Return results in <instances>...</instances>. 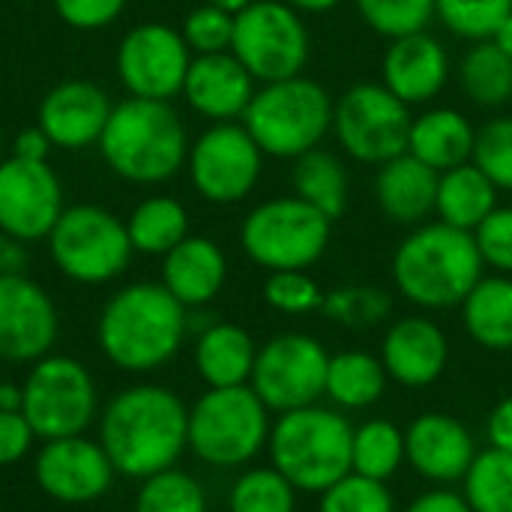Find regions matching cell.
Listing matches in <instances>:
<instances>
[{"instance_id":"6da1fadb","label":"cell","mask_w":512,"mask_h":512,"mask_svg":"<svg viewBox=\"0 0 512 512\" xmlns=\"http://www.w3.org/2000/svg\"><path fill=\"white\" fill-rule=\"evenodd\" d=\"M99 444L117 474L147 480L177 468L189 450V408L162 384L126 387L108 402L99 420Z\"/></svg>"},{"instance_id":"7a4b0ae2","label":"cell","mask_w":512,"mask_h":512,"mask_svg":"<svg viewBox=\"0 0 512 512\" xmlns=\"http://www.w3.org/2000/svg\"><path fill=\"white\" fill-rule=\"evenodd\" d=\"M189 333V309L162 282L120 288L102 309L96 339L102 354L123 372L141 375L177 357Z\"/></svg>"},{"instance_id":"3957f363","label":"cell","mask_w":512,"mask_h":512,"mask_svg":"<svg viewBox=\"0 0 512 512\" xmlns=\"http://www.w3.org/2000/svg\"><path fill=\"white\" fill-rule=\"evenodd\" d=\"M396 291L423 312L462 306L471 288L486 276L474 231L453 228L441 219L417 225L390 261Z\"/></svg>"},{"instance_id":"277c9868","label":"cell","mask_w":512,"mask_h":512,"mask_svg":"<svg viewBox=\"0 0 512 512\" xmlns=\"http://www.w3.org/2000/svg\"><path fill=\"white\" fill-rule=\"evenodd\" d=\"M96 147L117 177L156 186L186 165L189 135L171 102L129 96L111 108Z\"/></svg>"},{"instance_id":"5b68a950","label":"cell","mask_w":512,"mask_h":512,"mask_svg":"<svg viewBox=\"0 0 512 512\" xmlns=\"http://www.w3.org/2000/svg\"><path fill=\"white\" fill-rule=\"evenodd\" d=\"M351 438V420L315 402L273 417L267 456L300 495H321L351 474Z\"/></svg>"},{"instance_id":"8992f818","label":"cell","mask_w":512,"mask_h":512,"mask_svg":"<svg viewBox=\"0 0 512 512\" xmlns=\"http://www.w3.org/2000/svg\"><path fill=\"white\" fill-rule=\"evenodd\" d=\"M333 96L315 78L294 75L261 84L243 114V126L273 159H297L333 132Z\"/></svg>"},{"instance_id":"52a82bcc","label":"cell","mask_w":512,"mask_h":512,"mask_svg":"<svg viewBox=\"0 0 512 512\" xmlns=\"http://www.w3.org/2000/svg\"><path fill=\"white\" fill-rule=\"evenodd\" d=\"M273 411L243 387L207 390L189 408V453L219 471L252 465L270 441Z\"/></svg>"},{"instance_id":"ba28073f","label":"cell","mask_w":512,"mask_h":512,"mask_svg":"<svg viewBox=\"0 0 512 512\" xmlns=\"http://www.w3.org/2000/svg\"><path fill=\"white\" fill-rule=\"evenodd\" d=\"M333 240V219L297 195L270 198L249 210L240 225V246L267 273L315 267Z\"/></svg>"},{"instance_id":"9c48e42d","label":"cell","mask_w":512,"mask_h":512,"mask_svg":"<svg viewBox=\"0 0 512 512\" xmlns=\"http://www.w3.org/2000/svg\"><path fill=\"white\" fill-rule=\"evenodd\" d=\"M48 252L57 270L78 285H105L117 279L132 258L126 222L99 204H72L48 234Z\"/></svg>"},{"instance_id":"30bf717a","label":"cell","mask_w":512,"mask_h":512,"mask_svg":"<svg viewBox=\"0 0 512 512\" xmlns=\"http://www.w3.org/2000/svg\"><path fill=\"white\" fill-rule=\"evenodd\" d=\"M99 411L96 381L87 366L66 354L33 363L21 387V414L42 441L75 438L90 429Z\"/></svg>"},{"instance_id":"8fae6325","label":"cell","mask_w":512,"mask_h":512,"mask_svg":"<svg viewBox=\"0 0 512 512\" xmlns=\"http://www.w3.org/2000/svg\"><path fill=\"white\" fill-rule=\"evenodd\" d=\"M411 105L381 81H360L333 102V135L339 147L363 165H384L408 153Z\"/></svg>"},{"instance_id":"7c38bea8","label":"cell","mask_w":512,"mask_h":512,"mask_svg":"<svg viewBox=\"0 0 512 512\" xmlns=\"http://www.w3.org/2000/svg\"><path fill=\"white\" fill-rule=\"evenodd\" d=\"M312 39L303 15L285 0H255L234 15L231 54L258 84L303 75Z\"/></svg>"},{"instance_id":"4fadbf2b","label":"cell","mask_w":512,"mask_h":512,"mask_svg":"<svg viewBox=\"0 0 512 512\" xmlns=\"http://www.w3.org/2000/svg\"><path fill=\"white\" fill-rule=\"evenodd\" d=\"M330 354L309 333H279L258 345L249 387L273 411H297L324 399Z\"/></svg>"},{"instance_id":"5bb4252c","label":"cell","mask_w":512,"mask_h":512,"mask_svg":"<svg viewBox=\"0 0 512 512\" xmlns=\"http://www.w3.org/2000/svg\"><path fill=\"white\" fill-rule=\"evenodd\" d=\"M186 168L195 192L204 201L237 204L258 186L264 150L243 123H213L189 144Z\"/></svg>"},{"instance_id":"9a60e30c","label":"cell","mask_w":512,"mask_h":512,"mask_svg":"<svg viewBox=\"0 0 512 512\" xmlns=\"http://www.w3.org/2000/svg\"><path fill=\"white\" fill-rule=\"evenodd\" d=\"M192 51L180 30L147 21L132 27L117 48V75L129 96L171 102L183 93Z\"/></svg>"},{"instance_id":"2e32d148","label":"cell","mask_w":512,"mask_h":512,"mask_svg":"<svg viewBox=\"0 0 512 512\" xmlns=\"http://www.w3.org/2000/svg\"><path fill=\"white\" fill-rule=\"evenodd\" d=\"M63 204L60 177L48 162L3 159L0 162V231L18 243L48 240Z\"/></svg>"},{"instance_id":"e0dca14e","label":"cell","mask_w":512,"mask_h":512,"mask_svg":"<svg viewBox=\"0 0 512 512\" xmlns=\"http://www.w3.org/2000/svg\"><path fill=\"white\" fill-rule=\"evenodd\" d=\"M33 477L51 501L78 507L99 501L111 489L117 471L99 441L75 435L45 441L36 453Z\"/></svg>"},{"instance_id":"ac0fdd59","label":"cell","mask_w":512,"mask_h":512,"mask_svg":"<svg viewBox=\"0 0 512 512\" xmlns=\"http://www.w3.org/2000/svg\"><path fill=\"white\" fill-rule=\"evenodd\" d=\"M57 309L39 282L24 273L0 276V360L36 363L57 342Z\"/></svg>"},{"instance_id":"d6986e66","label":"cell","mask_w":512,"mask_h":512,"mask_svg":"<svg viewBox=\"0 0 512 512\" xmlns=\"http://www.w3.org/2000/svg\"><path fill=\"white\" fill-rule=\"evenodd\" d=\"M408 465L432 486H456L465 480L480 447L474 432L453 414L426 411L405 429Z\"/></svg>"},{"instance_id":"ffe728a7","label":"cell","mask_w":512,"mask_h":512,"mask_svg":"<svg viewBox=\"0 0 512 512\" xmlns=\"http://www.w3.org/2000/svg\"><path fill=\"white\" fill-rule=\"evenodd\" d=\"M378 357L393 384L426 390L447 372L450 339L429 315H408L387 327Z\"/></svg>"},{"instance_id":"44dd1931","label":"cell","mask_w":512,"mask_h":512,"mask_svg":"<svg viewBox=\"0 0 512 512\" xmlns=\"http://www.w3.org/2000/svg\"><path fill=\"white\" fill-rule=\"evenodd\" d=\"M108 93L93 81H63L51 87L39 102V129L48 135L54 147L63 150H87L99 144L102 129L111 117Z\"/></svg>"},{"instance_id":"7402d4cb","label":"cell","mask_w":512,"mask_h":512,"mask_svg":"<svg viewBox=\"0 0 512 512\" xmlns=\"http://www.w3.org/2000/svg\"><path fill=\"white\" fill-rule=\"evenodd\" d=\"M453 75L450 54L429 30L390 39L381 57V84L405 105H426L447 87Z\"/></svg>"},{"instance_id":"603a6c76","label":"cell","mask_w":512,"mask_h":512,"mask_svg":"<svg viewBox=\"0 0 512 512\" xmlns=\"http://www.w3.org/2000/svg\"><path fill=\"white\" fill-rule=\"evenodd\" d=\"M255 90L258 81L231 51L192 57L183 81V99L189 108L213 123L243 120Z\"/></svg>"},{"instance_id":"cb8c5ba5","label":"cell","mask_w":512,"mask_h":512,"mask_svg":"<svg viewBox=\"0 0 512 512\" xmlns=\"http://www.w3.org/2000/svg\"><path fill=\"white\" fill-rule=\"evenodd\" d=\"M228 279V258L210 237L189 234L162 255V285L186 306L201 309L219 297Z\"/></svg>"},{"instance_id":"d4e9b609","label":"cell","mask_w":512,"mask_h":512,"mask_svg":"<svg viewBox=\"0 0 512 512\" xmlns=\"http://www.w3.org/2000/svg\"><path fill=\"white\" fill-rule=\"evenodd\" d=\"M438 171L420 162L411 153H402L384 165H378L375 174V201L378 210L396 222V225H423L429 216H435V198H438Z\"/></svg>"},{"instance_id":"484cf974","label":"cell","mask_w":512,"mask_h":512,"mask_svg":"<svg viewBox=\"0 0 512 512\" xmlns=\"http://www.w3.org/2000/svg\"><path fill=\"white\" fill-rule=\"evenodd\" d=\"M192 357H195V372L207 384V390L243 387L252 378L258 345L246 327L231 321H213L201 327Z\"/></svg>"},{"instance_id":"4316f807","label":"cell","mask_w":512,"mask_h":512,"mask_svg":"<svg viewBox=\"0 0 512 512\" xmlns=\"http://www.w3.org/2000/svg\"><path fill=\"white\" fill-rule=\"evenodd\" d=\"M474 141H477L474 123L459 108L444 105V108H429L414 117L408 153L441 174V171L471 162Z\"/></svg>"},{"instance_id":"83f0119b","label":"cell","mask_w":512,"mask_h":512,"mask_svg":"<svg viewBox=\"0 0 512 512\" xmlns=\"http://www.w3.org/2000/svg\"><path fill=\"white\" fill-rule=\"evenodd\" d=\"M390 375L378 354L369 351H339L330 354L324 399L342 414L366 411L378 405L387 393Z\"/></svg>"},{"instance_id":"f1b7e54d","label":"cell","mask_w":512,"mask_h":512,"mask_svg":"<svg viewBox=\"0 0 512 512\" xmlns=\"http://www.w3.org/2000/svg\"><path fill=\"white\" fill-rule=\"evenodd\" d=\"M459 309L468 336L480 348L512 351V276H483Z\"/></svg>"},{"instance_id":"f546056e","label":"cell","mask_w":512,"mask_h":512,"mask_svg":"<svg viewBox=\"0 0 512 512\" xmlns=\"http://www.w3.org/2000/svg\"><path fill=\"white\" fill-rule=\"evenodd\" d=\"M495 207H498V186L474 162L441 171L438 198H435V216L441 222L462 231H474Z\"/></svg>"},{"instance_id":"4dcf8cb0","label":"cell","mask_w":512,"mask_h":512,"mask_svg":"<svg viewBox=\"0 0 512 512\" xmlns=\"http://www.w3.org/2000/svg\"><path fill=\"white\" fill-rule=\"evenodd\" d=\"M291 186H294L297 198H303L309 207H315L318 213H324L333 222L348 210L345 162L324 147H315V150L294 159Z\"/></svg>"},{"instance_id":"1f68e13d","label":"cell","mask_w":512,"mask_h":512,"mask_svg":"<svg viewBox=\"0 0 512 512\" xmlns=\"http://www.w3.org/2000/svg\"><path fill=\"white\" fill-rule=\"evenodd\" d=\"M462 93L480 108H504L512 102V57H507L492 39L471 42L459 66Z\"/></svg>"},{"instance_id":"d6a6232c","label":"cell","mask_w":512,"mask_h":512,"mask_svg":"<svg viewBox=\"0 0 512 512\" xmlns=\"http://www.w3.org/2000/svg\"><path fill=\"white\" fill-rule=\"evenodd\" d=\"M129 243L141 255H168L189 237V213L171 195H150L126 219Z\"/></svg>"},{"instance_id":"836d02e7","label":"cell","mask_w":512,"mask_h":512,"mask_svg":"<svg viewBox=\"0 0 512 512\" xmlns=\"http://www.w3.org/2000/svg\"><path fill=\"white\" fill-rule=\"evenodd\" d=\"M408 465L405 429L393 420L375 417L354 426L351 438V471L378 483L393 480Z\"/></svg>"},{"instance_id":"e575fe53","label":"cell","mask_w":512,"mask_h":512,"mask_svg":"<svg viewBox=\"0 0 512 512\" xmlns=\"http://www.w3.org/2000/svg\"><path fill=\"white\" fill-rule=\"evenodd\" d=\"M462 495L474 512H512V453L480 450L462 480Z\"/></svg>"},{"instance_id":"d590c367","label":"cell","mask_w":512,"mask_h":512,"mask_svg":"<svg viewBox=\"0 0 512 512\" xmlns=\"http://www.w3.org/2000/svg\"><path fill=\"white\" fill-rule=\"evenodd\" d=\"M300 492L273 465L246 468L228 489V512H297Z\"/></svg>"},{"instance_id":"8d00e7d4","label":"cell","mask_w":512,"mask_h":512,"mask_svg":"<svg viewBox=\"0 0 512 512\" xmlns=\"http://www.w3.org/2000/svg\"><path fill=\"white\" fill-rule=\"evenodd\" d=\"M321 315L345 330H372L390 321L393 297L378 285H345L324 294Z\"/></svg>"},{"instance_id":"74e56055","label":"cell","mask_w":512,"mask_h":512,"mask_svg":"<svg viewBox=\"0 0 512 512\" xmlns=\"http://www.w3.org/2000/svg\"><path fill=\"white\" fill-rule=\"evenodd\" d=\"M135 512H207V492L192 474L168 468L141 480Z\"/></svg>"},{"instance_id":"f35d334b","label":"cell","mask_w":512,"mask_h":512,"mask_svg":"<svg viewBox=\"0 0 512 512\" xmlns=\"http://www.w3.org/2000/svg\"><path fill=\"white\" fill-rule=\"evenodd\" d=\"M360 18L384 39H402L432 27L435 0H354Z\"/></svg>"},{"instance_id":"ab89813d","label":"cell","mask_w":512,"mask_h":512,"mask_svg":"<svg viewBox=\"0 0 512 512\" xmlns=\"http://www.w3.org/2000/svg\"><path fill=\"white\" fill-rule=\"evenodd\" d=\"M512 12V0H435L438 21L459 39L480 42Z\"/></svg>"},{"instance_id":"60d3db41","label":"cell","mask_w":512,"mask_h":512,"mask_svg":"<svg viewBox=\"0 0 512 512\" xmlns=\"http://www.w3.org/2000/svg\"><path fill=\"white\" fill-rule=\"evenodd\" d=\"M471 162L498 186V192H512V114H498L477 129Z\"/></svg>"},{"instance_id":"b9f144b4","label":"cell","mask_w":512,"mask_h":512,"mask_svg":"<svg viewBox=\"0 0 512 512\" xmlns=\"http://www.w3.org/2000/svg\"><path fill=\"white\" fill-rule=\"evenodd\" d=\"M318 512H399L387 483L348 474L318 495Z\"/></svg>"},{"instance_id":"7bdbcfd3","label":"cell","mask_w":512,"mask_h":512,"mask_svg":"<svg viewBox=\"0 0 512 512\" xmlns=\"http://www.w3.org/2000/svg\"><path fill=\"white\" fill-rule=\"evenodd\" d=\"M264 300L282 315H312L321 312L324 291L309 270H276L264 279Z\"/></svg>"},{"instance_id":"ee69618b","label":"cell","mask_w":512,"mask_h":512,"mask_svg":"<svg viewBox=\"0 0 512 512\" xmlns=\"http://www.w3.org/2000/svg\"><path fill=\"white\" fill-rule=\"evenodd\" d=\"M189 51L198 57V54H222V51H231V42H234V12L222 9V6H213V3H201L195 6L186 18H183V27H180Z\"/></svg>"},{"instance_id":"f6af8a7d","label":"cell","mask_w":512,"mask_h":512,"mask_svg":"<svg viewBox=\"0 0 512 512\" xmlns=\"http://www.w3.org/2000/svg\"><path fill=\"white\" fill-rule=\"evenodd\" d=\"M474 240H477V249H480L483 264L492 273L512 276V207L498 204L474 228Z\"/></svg>"},{"instance_id":"bcb514c9","label":"cell","mask_w":512,"mask_h":512,"mask_svg":"<svg viewBox=\"0 0 512 512\" xmlns=\"http://www.w3.org/2000/svg\"><path fill=\"white\" fill-rule=\"evenodd\" d=\"M126 3L129 0H54V9L72 30H105L123 15Z\"/></svg>"},{"instance_id":"7dc6e473","label":"cell","mask_w":512,"mask_h":512,"mask_svg":"<svg viewBox=\"0 0 512 512\" xmlns=\"http://www.w3.org/2000/svg\"><path fill=\"white\" fill-rule=\"evenodd\" d=\"M36 441L27 417L21 411H0V468L21 462Z\"/></svg>"},{"instance_id":"c3c4849f","label":"cell","mask_w":512,"mask_h":512,"mask_svg":"<svg viewBox=\"0 0 512 512\" xmlns=\"http://www.w3.org/2000/svg\"><path fill=\"white\" fill-rule=\"evenodd\" d=\"M402 512H474L468 507L465 495L453 486H432L429 492L417 495Z\"/></svg>"},{"instance_id":"681fc988","label":"cell","mask_w":512,"mask_h":512,"mask_svg":"<svg viewBox=\"0 0 512 512\" xmlns=\"http://www.w3.org/2000/svg\"><path fill=\"white\" fill-rule=\"evenodd\" d=\"M486 444L492 450L512 453V396L501 399L486 417Z\"/></svg>"},{"instance_id":"f907efd6","label":"cell","mask_w":512,"mask_h":512,"mask_svg":"<svg viewBox=\"0 0 512 512\" xmlns=\"http://www.w3.org/2000/svg\"><path fill=\"white\" fill-rule=\"evenodd\" d=\"M54 144L48 141V135L39 126H30L24 132L15 135L12 141V156L15 159H27V162H48V150Z\"/></svg>"},{"instance_id":"816d5d0a","label":"cell","mask_w":512,"mask_h":512,"mask_svg":"<svg viewBox=\"0 0 512 512\" xmlns=\"http://www.w3.org/2000/svg\"><path fill=\"white\" fill-rule=\"evenodd\" d=\"M24 270V243L0 231V276Z\"/></svg>"},{"instance_id":"f5cc1de1","label":"cell","mask_w":512,"mask_h":512,"mask_svg":"<svg viewBox=\"0 0 512 512\" xmlns=\"http://www.w3.org/2000/svg\"><path fill=\"white\" fill-rule=\"evenodd\" d=\"M288 6H294L300 15H324L330 9H336L342 0H285Z\"/></svg>"},{"instance_id":"db71d44e","label":"cell","mask_w":512,"mask_h":512,"mask_svg":"<svg viewBox=\"0 0 512 512\" xmlns=\"http://www.w3.org/2000/svg\"><path fill=\"white\" fill-rule=\"evenodd\" d=\"M489 39H492V42H495L507 57H512V12L504 18V21H501V24H498V27H495V33H492Z\"/></svg>"},{"instance_id":"11a10c76","label":"cell","mask_w":512,"mask_h":512,"mask_svg":"<svg viewBox=\"0 0 512 512\" xmlns=\"http://www.w3.org/2000/svg\"><path fill=\"white\" fill-rule=\"evenodd\" d=\"M0 411H21V387L0 381Z\"/></svg>"},{"instance_id":"9f6ffc18","label":"cell","mask_w":512,"mask_h":512,"mask_svg":"<svg viewBox=\"0 0 512 512\" xmlns=\"http://www.w3.org/2000/svg\"><path fill=\"white\" fill-rule=\"evenodd\" d=\"M204 3H213V6H222V9H228V12H243L246 6H252L255 0H204Z\"/></svg>"},{"instance_id":"6f0895ef","label":"cell","mask_w":512,"mask_h":512,"mask_svg":"<svg viewBox=\"0 0 512 512\" xmlns=\"http://www.w3.org/2000/svg\"><path fill=\"white\" fill-rule=\"evenodd\" d=\"M0 156H3V138H0ZM3 162V159H0Z\"/></svg>"},{"instance_id":"680465c9","label":"cell","mask_w":512,"mask_h":512,"mask_svg":"<svg viewBox=\"0 0 512 512\" xmlns=\"http://www.w3.org/2000/svg\"><path fill=\"white\" fill-rule=\"evenodd\" d=\"M18 3H30V0H18Z\"/></svg>"}]
</instances>
